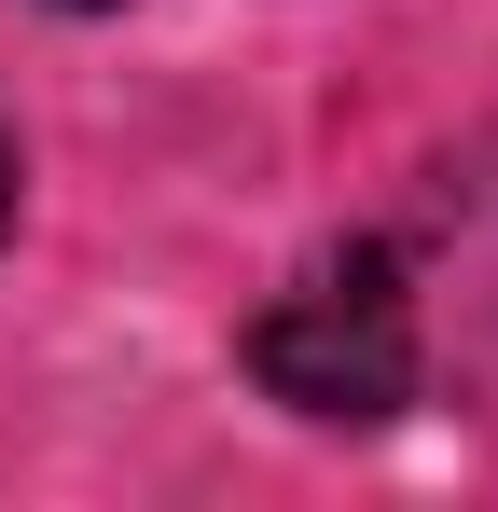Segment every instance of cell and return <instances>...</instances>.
I'll return each mask as SVG.
<instances>
[{"mask_svg": "<svg viewBox=\"0 0 498 512\" xmlns=\"http://www.w3.org/2000/svg\"><path fill=\"white\" fill-rule=\"evenodd\" d=\"M0 222H14V139H0Z\"/></svg>", "mask_w": 498, "mask_h": 512, "instance_id": "obj_2", "label": "cell"}, {"mask_svg": "<svg viewBox=\"0 0 498 512\" xmlns=\"http://www.w3.org/2000/svg\"><path fill=\"white\" fill-rule=\"evenodd\" d=\"M249 374H263V402H291V416L319 429H374L415 402V291L388 250H332L305 263L263 319H249Z\"/></svg>", "mask_w": 498, "mask_h": 512, "instance_id": "obj_1", "label": "cell"}, {"mask_svg": "<svg viewBox=\"0 0 498 512\" xmlns=\"http://www.w3.org/2000/svg\"><path fill=\"white\" fill-rule=\"evenodd\" d=\"M70 14H97V0H70Z\"/></svg>", "mask_w": 498, "mask_h": 512, "instance_id": "obj_3", "label": "cell"}]
</instances>
